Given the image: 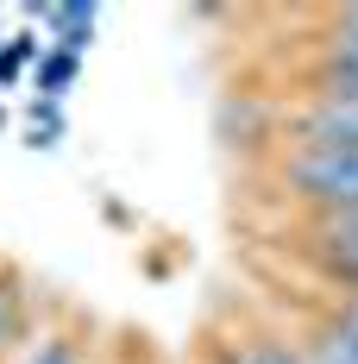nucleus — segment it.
I'll return each mask as SVG.
<instances>
[{"mask_svg":"<svg viewBox=\"0 0 358 364\" xmlns=\"http://www.w3.org/2000/svg\"><path fill=\"white\" fill-rule=\"evenodd\" d=\"M139 364H144V358H139Z\"/></svg>","mask_w":358,"mask_h":364,"instance_id":"f8f14e48","label":"nucleus"},{"mask_svg":"<svg viewBox=\"0 0 358 364\" xmlns=\"http://www.w3.org/2000/svg\"><path fill=\"white\" fill-rule=\"evenodd\" d=\"M208 364H315V358H308V346L277 339V333H233L208 352Z\"/></svg>","mask_w":358,"mask_h":364,"instance_id":"39448f33","label":"nucleus"},{"mask_svg":"<svg viewBox=\"0 0 358 364\" xmlns=\"http://www.w3.org/2000/svg\"><path fill=\"white\" fill-rule=\"evenodd\" d=\"M32 339V283L19 264L0 257V364L19 358V346Z\"/></svg>","mask_w":358,"mask_h":364,"instance_id":"20e7f679","label":"nucleus"},{"mask_svg":"<svg viewBox=\"0 0 358 364\" xmlns=\"http://www.w3.org/2000/svg\"><path fill=\"white\" fill-rule=\"evenodd\" d=\"M26 119H32L26 145H32V151H57V139H63V101H38V95H32Z\"/></svg>","mask_w":358,"mask_h":364,"instance_id":"1a4fd4ad","label":"nucleus"},{"mask_svg":"<svg viewBox=\"0 0 358 364\" xmlns=\"http://www.w3.org/2000/svg\"><path fill=\"white\" fill-rule=\"evenodd\" d=\"M75 70H82L75 57H63V50H44V63L32 70V95H38V101H63V95L75 88Z\"/></svg>","mask_w":358,"mask_h":364,"instance_id":"6e6552de","label":"nucleus"},{"mask_svg":"<svg viewBox=\"0 0 358 364\" xmlns=\"http://www.w3.org/2000/svg\"><path fill=\"white\" fill-rule=\"evenodd\" d=\"M308 264H315V277L333 283V289L346 295L358 289V226H339V220H308Z\"/></svg>","mask_w":358,"mask_h":364,"instance_id":"7ed1b4c3","label":"nucleus"},{"mask_svg":"<svg viewBox=\"0 0 358 364\" xmlns=\"http://www.w3.org/2000/svg\"><path fill=\"white\" fill-rule=\"evenodd\" d=\"M44 19V32H51V50H63V57H88V44H95V26H101V6H44L38 13Z\"/></svg>","mask_w":358,"mask_h":364,"instance_id":"423d86ee","label":"nucleus"},{"mask_svg":"<svg viewBox=\"0 0 358 364\" xmlns=\"http://www.w3.org/2000/svg\"><path fill=\"white\" fill-rule=\"evenodd\" d=\"M321 327H333V333H346V339H358V289L333 295V308L321 314Z\"/></svg>","mask_w":358,"mask_h":364,"instance_id":"9b49d317","label":"nucleus"},{"mask_svg":"<svg viewBox=\"0 0 358 364\" xmlns=\"http://www.w3.org/2000/svg\"><path fill=\"white\" fill-rule=\"evenodd\" d=\"M277 188H283L308 220L352 214V208H358V151L283 145V151H277Z\"/></svg>","mask_w":358,"mask_h":364,"instance_id":"f257e3e1","label":"nucleus"},{"mask_svg":"<svg viewBox=\"0 0 358 364\" xmlns=\"http://www.w3.org/2000/svg\"><path fill=\"white\" fill-rule=\"evenodd\" d=\"M315 44H333V50H346V57H358V6H339V13H327V26Z\"/></svg>","mask_w":358,"mask_h":364,"instance_id":"9d476101","label":"nucleus"},{"mask_svg":"<svg viewBox=\"0 0 358 364\" xmlns=\"http://www.w3.org/2000/svg\"><path fill=\"white\" fill-rule=\"evenodd\" d=\"M6 364H88V358H82V339L75 333L51 327V333H32L19 346V358H6Z\"/></svg>","mask_w":358,"mask_h":364,"instance_id":"0eeeda50","label":"nucleus"},{"mask_svg":"<svg viewBox=\"0 0 358 364\" xmlns=\"http://www.w3.org/2000/svg\"><path fill=\"white\" fill-rule=\"evenodd\" d=\"M283 145H315V151H358V101L302 88V101L283 107Z\"/></svg>","mask_w":358,"mask_h":364,"instance_id":"f03ea898","label":"nucleus"}]
</instances>
